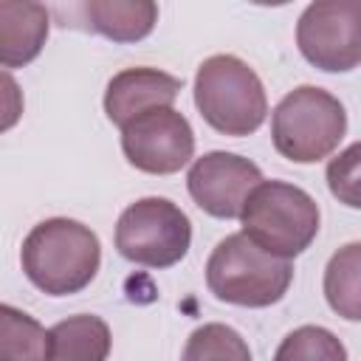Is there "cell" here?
<instances>
[{
  "mask_svg": "<svg viewBox=\"0 0 361 361\" xmlns=\"http://www.w3.org/2000/svg\"><path fill=\"white\" fill-rule=\"evenodd\" d=\"M259 183H262L259 166L226 149H214L195 158L186 172V189L197 203V209L220 220L240 217L245 200Z\"/></svg>",
  "mask_w": 361,
  "mask_h": 361,
  "instance_id": "obj_9",
  "label": "cell"
},
{
  "mask_svg": "<svg viewBox=\"0 0 361 361\" xmlns=\"http://www.w3.org/2000/svg\"><path fill=\"white\" fill-rule=\"evenodd\" d=\"M293 279L290 259L274 257L243 231L223 237L206 262V285L214 299L240 307L276 305Z\"/></svg>",
  "mask_w": 361,
  "mask_h": 361,
  "instance_id": "obj_3",
  "label": "cell"
},
{
  "mask_svg": "<svg viewBox=\"0 0 361 361\" xmlns=\"http://www.w3.org/2000/svg\"><path fill=\"white\" fill-rule=\"evenodd\" d=\"M116 251L144 268H172L192 245V223L169 197H141L116 223Z\"/></svg>",
  "mask_w": 361,
  "mask_h": 361,
  "instance_id": "obj_6",
  "label": "cell"
},
{
  "mask_svg": "<svg viewBox=\"0 0 361 361\" xmlns=\"http://www.w3.org/2000/svg\"><path fill=\"white\" fill-rule=\"evenodd\" d=\"M0 361H48V330L14 305L0 307Z\"/></svg>",
  "mask_w": 361,
  "mask_h": 361,
  "instance_id": "obj_15",
  "label": "cell"
},
{
  "mask_svg": "<svg viewBox=\"0 0 361 361\" xmlns=\"http://www.w3.org/2000/svg\"><path fill=\"white\" fill-rule=\"evenodd\" d=\"M180 361H254L245 338L220 322L200 324L186 338Z\"/></svg>",
  "mask_w": 361,
  "mask_h": 361,
  "instance_id": "obj_16",
  "label": "cell"
},
{
  "mask_svg": "<svg viewBox=\"0 0 361 361\" xmlns=\"http://www.w3.org/2000/svg\"><path fill=\"white\" fill-rule=\"evenodd\" d=\"M302 56L324 71L344 73L361 65V0H316L296 23Z\"/></svg>",
  "mask_w": 361,
  "mask_h": 361,
  "instance_id": "obj_7",
  "label": "cell"
},
{
  "mask_svg": "<svg viewBox=\"0 0 361 361\" xmlns=\"http://www.w3.org/2000/svg\"><path fill=\"white\" fill-rule=\"evenodd\" d=\"M195 104L209 127L223 135H251L268 116L262 79L234 54H214L195 73Z\"/></svg>",
  "mask_w": 361,
  "mask_h": 361,
  "instance_id": "obj_2",
  "label": "cell"
},
{
  "mask_svg": "<svg viewBox=\"0 0 361 361\" xmlns=\"http://www.w3.org/2000/svg\"><path fill=\"white\" fill-rule=\"evenodd\" d=\"M110 347V327L93 313L68 316L48 330V361H107Z\"/></svg>",
  "mask_w": 361,
  "mask_h": 361,
  "instance_id": "obj_12",
  "label": "cell"
},
{
  "mask_svg": "<svg viewBox=\"0 0 361 361\" xmlns=\"http://www.w3.org/2000/svg\"><path fill=\"white\" fill-rule=\"evenodd\" d=\"M324 299L341 319L361 322V243H347L327 259Z\"/></svg>",
  "mask_w": 361,
  "mask_h": 361,
  "instance_id": "obj_14",
  "label": "cell"
},
{
  "mask_svg": "<svg viewBox=\"0 0 361 361\" xmlns=\"http://www.w3.org/2000/svg\"><path fill=\"white\" fill-rule=\"evenodd\" d=\"M20 262L34 288L48 296H71L93 282L102 265V245L90 226L51 217L25 234Z\"/></svg>",
  "mask_w": 361,
  "mask_h": 361,
  "instance_id": "obj_1",
  "label": "cell"
},
{
  "mask_svg": "<svg viewBox=\"0 0 361 361\" xmlns=\"http://www.w3.org/2000/svg\"><path fill=\"white\" fill-rule=\"evenodd\" d=\"M274 361H347V350L333 330L302 324L279 341Z\"/></svg>",
  "mask_w": 361,
  "mask_h": 361,
  "instance_id": "obj_17",
  "label": "cell"
},
{
  "mask_svg": "<svg viewBox=\"0 0 361 361\" xmlns=\"http://www.w3.org/2000/svg\"><path fill=\"white\" fill-rule=\"evenodd\" d=\"M48 8L31 0L0 3V65L23 68L39 56L48 39Z\"/></svg>",
  "mask_w": 361,
  "mask_h": 361,
  "instance_id": "obj_11",
  "label": "cell"
},
{
  "mask_svg": "<svg viewBox=\"0 0 361 361\" xmlns=\"http://www.w3.org/2000/svg\"><path fill=\"white\" fill-rule=\"evenodd\" d=\"M183 82L166 71L158 68H124L118 71L104 90V113L116 127H127L133 118L158 110L172 107Z\"/></svg>",
  "mask_w": 361,
  "mask_h": 361,
  "instance_id": "obj_10",
  "label": "cell"
},
{
  "mask_svg": "<svg viewBox=\"0 0 361 361\" xmlns=\"http://www.w3.org/2000/svg\"><path fill=\"white\" fill-rule=\"evenodd\" d=\"M324 178H327L330 195L338 203L350 209H361V141L350 144L336 158H330Z\"/></svg>",
  "mask_w": 361,
  "mask_h": 361,
  "instance_id": "obj_18",
  "label": "cell"
},
{
  "mask_svg": "<svg viewBox=\"0 0 361 361\" xmlns=\"http://www.w3.org/2000/svg\"><path fill=\"white\" fill-rule=\"evenodd\" d=\"M82 11L90 31L113 42H138L158 23V6L152 0H90Z\"/></svg>",
  "mask_w": 361,
  "mask_h": 361,
  "instance_id": "obj_13",
  "label": "cell"
},
{
  "mask_svg": "<svg viewBox=\"0 0 361 361\" xmlns=\"http://www.w3.org/2000/svg\"><path fill=\"white\" fill-rule=\"evenodd\" d=\"M243 234L274 257L293 259L319 234V203L293 183L262 180L243 206Z\"/></svg>",
  "mask_w": 361,
  "mask_h": 361,
  "instance_id": "obj_4",
  "label": "cell"
},
{
  "mask_svg": "<svg viewBox=\"0 0 361 361\" xmlns=\"http://www.w3.org/2000/svg\"><path fill=\"white\" fill-rule=\"evenodd\" d=\"M124 158L149 175L180 172L195 158V133L183 113L158 107L121 127Z\"/></svg>",
  "mask_w": 361,
  "mask_h": 361,
  "instance_id": "obj_8",
  "label": "cell"
},
{
  "mask_svg": "<svg viewBox=\"0 0 361 361\" xmlns=\"http://www.w3.org/2000/svg\"><path fill=\"white\" fill-rule=\"evenodd\" d=\"M344 133V104L316 85L293 87L271 113V141L276 152L293 164H316L327 158Z\"/></svg>",
  "mask_w": 361,
  "mask_h": 361,
  "instance_id": "obj_5",
  "label": "cell"
}]
</instances>
